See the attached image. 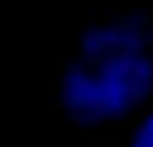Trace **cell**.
I'll return each mask as SVG.
<instances>
[{
  "label": "cell",
  "mask_w": 153,
  "mask_h": 147,
  "mask_svg": "<svg viewBox=\"0 0 153 147\" xmlns=\"http://www.w3.org/2000/svg\"><path fill=\"white\" fill-rule=\"evenodd\" d=\"M48 91L82 133L116 142L153 105V28L125 14L91 23L51 68Z\"/></svg>",
  "instance_id": "6da1fadb"
},
{
  "label": "cell",
  "mask_w": 153,
  "mask_h": 147,
  "mask_svg": "<svg viewBox=\"0 0 153 147\" xmlns=\"http://www.w3.org/2000/svg\"><path fill=\"white\" fill-rule=\"evenodd\" d=\"M119 147H153V105L116 139Z\"/></svg>",
  "instance_id": "7a4b0ae2"
}]
</instances>
